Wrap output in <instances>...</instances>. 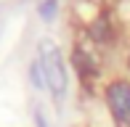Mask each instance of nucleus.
I'll list each match as a JSON object with an SVG mask.
<instances>
[{
    "label": "nucleus",
    "mask_w": 130,
    "mask_h": 127,
    "mask_svg": "<svg viewBox=\"0 0 130 127\" xmlns=\"http://www.w3.org/2000/svg\"><path fill=\"white\" fill-rule=\"evenodd\" d=\"M37 66L43 69V82L48 85L51 95L56 103H61L67 93V66H64V53L53 40H40L37 43Z\"/></svg>",
    "instance_id": "f257e3e1"
},
{
    "label": "nucleus",
    "mask_w": 130,
    "mask_h": 127,
    "mask_svg": "<svg viewBox=\"0 0 130 127\" xmlns=\"http://www.w3.org/2000/svg\"><path fill=\"white\" fill-rule=\"evenodd\" d=\"M104 98H106L111 119L120 127H130V79L125 77L111 79L104 88Z\"/></svg>",
    "instance_id": "f03ea898"
},
{
    "label": "nucleus",
    "mask_w": 130,
    "mask_h": 127,
    "mask_svg": "<svg viewBox=\"0 0 130 127\" xmlns=\"http://www.w3.org/2000/svg\"><path fill=\"white\" fill-rule=\"evenodd\" d=\"M56 8H58V0H43V5H40V16H43V19H53Z\"/></svg>",
    "instance_id": "7ed1b4c3"
},
{
    "label": "nucleus",
    "mask_w": 130,
    "mask_h": 127,
    "mask_svg": "<svg viewBox=\"0 0 130 127\" xmlns=\"http://www.w3.org/2000/svg\"><path fill=\"white\" fill-rule=\"evenodd\" d=\"M35 122H37V127H45V119L40 117V111H35Z\"/></svg>",
    "instance_id": "20e7f679"
},
{
    "label": "nucleus",
    "mask_w": 130,
    "mask_h": 127,
    "mask_svg": "<svg viewBox=\"0 0 130 127\" xmlns=\"http://www.w3.org/2000/svg\"><path fill=\"white\" fill-rule=\"evenodd\" d=\"M127 66H130V48H127Z\"/></svg>",
    "instance_id": "39448f33"
}]
</instances>
